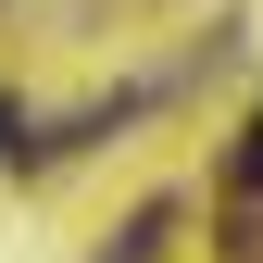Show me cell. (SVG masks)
Segmentation results:
<instances>
[{
  "label": "cell",
  "mask_w": 263,
  "mask_h": 263,
  "mask_svg": "<svg viewBox=\"0 0 263 263\" xmlns=\"http://www.w3.org/2000/svg\"><path fill=\"white\" fill-rule=\"evenodd\" d=\"M13 138H25V125H13V101H0V151H13Z\"/></svg>",
  "instance_id": "3"
},
{
  "label": "cell",
  "mask_w": 263,
  "mask_h": 263,
  "mask_svg": "<svg viewBox=\"0 0 263 263\" xmlns=\"http://www.w3.org/2000/svg\"><path fill=\"white\" fill-rule=\"evenodd\" d=\"M238 188L263 201V113H251V138H238Z\"/></svg>",
  "instance_id": "2"
},
{
  "label": "cell",
  "mask_w": 263,
  "mask_h": 263,
  "mask_svg": "<svg viewBox=\"0 0 263 263\" xmlns=\"http://www.w3.org/2000/svg\"><path fill=\"white\" fill-rule=\"evenodd\" d=\"M163 226H176V213H138V226L113 238V263H151V251H163Z\"/></svg>",
  "instance_id": "1"
}]
</instances>
